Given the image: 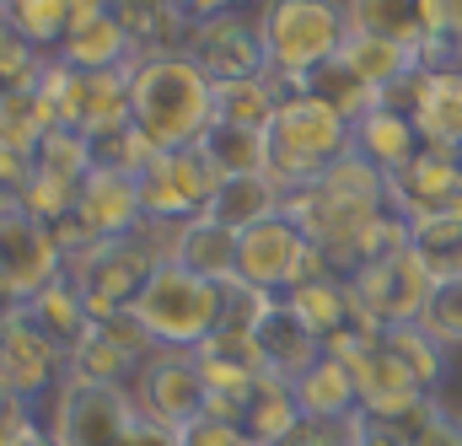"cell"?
<instances>
[{
	"label": "cell",
	"mask_w": 462,
	"mask_h": 446,
	"mask_svg": "<svg viewBox=\"0 0 462 446\" xmlns=\"http://www.w3.org/2000/svg\"><path fill=\"white\" fill-rule=\"evenodd\" d=\"M129 124L151 151H189L216 124V81L189 54L129 60Z\"/></svg>",
	"instance_id": "obj_1"
},
{
	"label": "cell",
	"mask_w": 462,
	"mask_h": 446,
	"mask_svg": "<svg viewBox=\"0 0 462 446\" xmlns=\"http://www.w3.org/2000/svg\"><path fill=\"white\" fill-rule=\"evenodd\" d=\"M253 27L263 43V65L280 70L296 92H312V76L345 49L349 11L345 0H263Z\"/></svg>",
	"instance_id": "obj_2"
},
{
	"label": "cell",
	"mask_w": 462,
	"mask_h": 446,
	"mask_svg": "<svg viewBox=\"0 0 462 446\" xmlns=\"http://www.w3.org/2000/svg\"><path fill=\"white\" fill-rule=\"evenodd\" d=\"M269 140V178L291 194L312 189L328 178V167L349 156V118L334 103H323L318 92H301V98H285L274 124L263 129Z\"/></svg>",
	"instance_id": "obj_3"
},
{
	"label": "cell",
	"mask_w": 462,
	"mask_h": 446,
	"mask_svg": "<svg viewBox=\"0 0 462 446\" xmlns=\"http://www.w3.org/2000/svg\"><path fill=\"white\" fill-rule=\"evenodd\" d=\"M221 307H226V285L189 274L183 264L162 258L140 296H134V318L145 323V334L156 339V349H205L221 329Z\"/></svg>",
	"instance_id": "obj_4"
},
{
	"label": "cell",
	"mask_w": 462,
	"mask_h": 446,
	"mask_svg": "<svg viewBox=\"0 0 462 446\" xmlns=\"http://www.w3.org/2000/svg\"><path fill=\"white\" fill-rule=\"evenodd\" d=\"M140 414L145 409L129 398V387L65 371V382L49 398V436L60 446H129Z\"/></svg>",
	"instance_id": "obj_5"
},
{
	"label": "cell",
	"mask_w": 462,
	"mask_h": 446,
	"mask_svg": "<svg viewBox=\"0 0 462 446\" xmlns=\"http://www.w3.org/2000/svg\"><path fill=\"white\" fill-rule=\"evenodd\" d=\"M430 291H436V274H430V264L414 253V242H403V247H393V253L360 264L355 280H349V302H355V312H360L371 329L420 323Z\"/></svg>",
	"instance_id": "obj_6"
},
{
	"label": "cell",
	"mask_w": 462,
	"mask_h": 446,
	"mask_svg": "<svg viewBox=\"0 0 462 446\" xmlns=\"http://www.w3.org/2000/svg\"><path fill=\"white\" fill-rule=\"evenodd\" d=\"M328 258L312 247V237L296 226V216H269V221L247 226L236 237V280L258 285V291H296L301 280H323Z\"/></svg>",
	"instance_id": "obj_7"
},
{
	"label": "cell",
	"mask_w": 462,
	"mask_h": 446,
	"mask_svg": "<svg viewBox=\"0 0 462 446\" xmlns=\"http://www.w3.org/2000/svg\"><path fill=\"white\" fill-rule=\"evenodd\" d=\"M162 258L151 253V247H140V237H114V242H87L76 258H70V285H76V296L87 302V312H92V323L97 318H108V312H124V307H134V296H140V285H145V274L156 269Z\"/></svg>",
	"instance_id": "obj_8"
},
{
	"label": "cell",
	"mask_w": 462,
	"mask_h": 446,
	"mask_svg": "<svg viewBox=\"0 0 462 446\" xmlns=\"http://www.w3.org/2000/svg\"><path fill=\"white\" fill-rule=\"evenodd\" d=\"M65 371H70V355L43 334L22 307H11L0 318V387L16 404L54 398V387L65 382Z\"/></svg>",
	"instance_id": "obj_9"
},
{
	"label": "cell",
	"mask_w": 462,
	"mask_h": 446,
	"mask_svg": "<svg viewBox=\"0 0 462 446\" xmlns=\"http://www.w3.org/2000/svg\"><path fill=\"white\" fill-rule=\"evenodd\" d=\"M210 194H216V167L199 156V145L156 151L140 167V210H145V221H167V226L194 221V216H205Z\"/></svg>",
	"instance_id": "obj_10"
},
{
	"label": "cell",
	"mask_w": 462,
	"mask_h": 446,
	"mask_svg": "<svg viewBox=\"0 0 462 446\" xmlns=\"http://www.w3.org/2000/svg\"><path fill=\"white\" fill-rule=\"evenodd\" d=\"M65 274V253H60V237L38 216L27 210H5L0 216V280L11 291V302H32L43 285H54Z\"/></svg>",
	"instance_id": "obj_11"
},
{
	"label": "cell",
	"mask_w": 462,
	"mask_h": 446,
	"mask_svg": "<svg viewBox=\"0 0 462 446\" xmlns=\"http://www.w3.org/2000/svg\"><path fill=\"white\" fill-rule=\"evenodd\" d=\"M151 420L162 425H178L189 431L194 420L210 414V387L199 376V360L194 349H156L145 366H140V398H134Z\"/></svg>",
	"instance_id": "obj_12"
},
{
	"label": "cell",
	"mask_w": 462,
	"mask_h": 446,
	"mask_svg": "<svg viewBox=\"0 0 462 446\" xmlns=\"http://www.w3.org/2000/svg\"><path fill=\"white\" fill-rule=\"evenodd\" d=\"M183 54H189L210 81L263 76V43H258V27L242 22L236 11L194 16V22H189V43H183Z\"/></svg>",
	"instance_id": "obj_13"
},
{
	"label": "cell",
	"mask_w": 462,
	"mask_h": 446,
	"mask_svg": "<svg viewBox=\"0 0 462 446\" xmlns=\"http://www.w3.org/2000/svg\"><path fill=\"white\" fill-rule=\"evenodd\" d=\"M253 349H258V371L263 376L296 382L328 355V339L318 334L285 296H269V307H263V318L253 329Z\"/></svg>",
	"instance_id": "obj_14"
},
{
	"label": "cell",
	"mask_w": 462,
	"mask_h": 446,
	"mask_svg": "<svg viewBox=\"0 0 462 446\" xmlns=\"http://www.w3.org/2000/svg\"><path fill=\"white\" fill-rule=\"evenodd\" d=\"M76 221L92 242H114V237H134L145 226L140 210V172L124 167H92L76 200Z\"/></svg>",
	"instance_id": "obj_15"
},
{
	"label": "cell",
	"mask_w": 462,
	"mask_h": 446,
	"mask_svg": "<svg viewBox=\"0 0 462 446\" xmlns=\"http://www.w3.org/2000/svg\"><path fill=\"white\" fill-rule=\"evenodd\" d=\"M420 151H425V135H420L414 113H398V108H387V103H371V108L349 124V156H360V162L376 167L382 178L403 172Z\"/></svg>",
	"instance_id": "obj_16"
},
{
	"label": "cell",
	"mask_w": 462,
	"mask_h": 446,
	"mask_svg": "<svg viewBox=\"0 0 462 446\" xmlns=\"http://www.w3.org/2000/svg\"><path fill=\"white\" fill-rule=\"evenodd\" d=\"M114 22L124 27L134 60H151V54H183L194 16L178 0H114Z\"/></svg>",
	"instance_id": "obj_17"
},
{
	"label": "cell",
	"mask_w": 462,
	"mask_h": 446,
	"mask_svg": "<svg viewBox=\"0 0 462 446\" xmlns=\"http://www.w3.org/2000/svg\"><path fill=\"white\" fill-rule=\"evenodd\" d=\"M409 113H414V124H420L425 145H441V151H462V76L452 70V65L420 70Z\"/></svg>",
	"instance_id": "obj_18"
},
{
	"label": "cell",
	"mask_w": 462,
	"mask_h": 446,
	"mask_svg": "<svg viewBox=\"0 0 462 446\" xmlns=\"http://www.w3.org/2000/svg\"><path fill=\"white\" fill-rule=\"evenodd\" d=\"M167 258L183 264V269L199 274V280L226 285V280H236V231L221 226V221H210V216L178 221L172 226V247H167Z\"/></svg>",
	"instance_id": "obj_19"
},
{
	"label": "cell",
	"mask_w": 462,
	"mask_h": 446,
	"mask_svg": "<svg viewBox=\"0 0 462 446\" xmlns=\"http://www.w3.org/2000/svg\"><path fill=\"white\" fill-rule=\"evenodd\" d=\"M280 210H285V189H280L269 172H231V178H216V194H210V205H205V216L231 226L236 237H242L247 226L280 216Z\"/></svg>",
	"instance_id": "obj_20"
},
{
	"label": "cell",
	"mask_w": 462,
	"mask_h": 446,
	"mask_svg": "<svg viewBox=\"0 0 462 446\" xmlns=\"http://www.w3.org/2000/svg\"><path fill=\"white\" fill-rule=\"evenodd\" d=\"M301 420H307V414H301V404H296V387H291V382H280V376H258V382H253V393H247V398H242V409H236V425H242L247 436L274 441V446L291 441Z\"/></svg>",
	"instance_id": "obj_21"
},
{
	"label": "cell",
	"mask_w": 462,
	"mask_h": 446,
	"mask_svg": "<svg viewBox=\"0 0 462 446\" xmlns=\"http://www.w3.org/2000/svg\"><path fill=\"white\" fill-rule=\"evenodd\" d=\"M296 387V404H301V414L307 420H345L360 409V387H355V371H349L345 355H323L307 376H296L291 382Z\"/></svg>",
	"instance_id": "obj_22"
},
{
	"label": "cell",
	"mask_w": 462,
	"mask_h": 446,
	"mask_svg": "<svg viewBox=\"0 0 462 446\" xmlns=\"http://www.w3.org/2000/svg\"><path fill=\"white\" fill-rule=\"evenodd\" d=\"M54 60H65L70 70H124L134 60V49H129L124 27L114 22V11H103L92 22H76L65 33V43L54 49Z\"/></svg>",
	"instance_id": "obj_23"
},
{
	"label": "cell",
	"mask_w": 462,
	"mask_h": 446,
	"mask_svg": "<svg viewBox=\"0 0 462 446\" xmlns=\"http://www.w3.org/2000/svg\"><path fill=\"white\" fill-rule=\"evenodd\" d=\"M349 11V33H376V38H393L414 54H425V16H420V0H345Z\"/></svg>",
	"instance_id": "obj_24"
},
{
	"label": "cell",
	"mask_w": 462,
	"mask_h": 446,
	"mask_svg": "<svg viewBox=\"0 0 462 446\" xmlns=\"http://www.w3.org/2000/svg\"><path fill=\"white\" fill-rule=\"evenodd\" d=\"M199 156L216 167V178L231 172H269V140L263 129H247V124H210L205 140H199Z\"/></svg>",
	"instance_id": "obj_25"
},
{
	"label": "cell",
	"mask_w": 462,
	"mask_h": 446,
	"mask_svg": "<svg viewBox=\"0 0 462 446\" xmlns=\"http://www.w3.org/2000/svg\"><path fill=\"white\" fill-rule=\"evenodd\" d=\"M409 242H414V253L430 264L436 280L462 274V205L441 210V216H420V221H409Z\"/></svg>",
	"instance_id": "obj_26"
},
{
	"label": "cell",
	"mask_w": 462,
	"mask_h": 446,
	"mask_svg": "<svg viewBox=\"0 0 462 446\" xmlns=\"http://www.w3.org/2000/svg\"><path fill=\"white\" fill-rule=\"evenodd\" d=\"M376 344L430 393L436 387V376H441V360H447V349L436 344V339L425 334L420 323H387V329H376Z\"/></svg>",
	"instance_id": "obj_27"
},
{
	"label": "cell",
	"mask_w": 462,
	"mask_h": 446,
	"mask_svg": "<svg viewBox=\"0 0 462 446\" xmlns=\"http://www.w3.org/2000/svg\"><path fill=\"white\" fill-rule=\"evenodd\" d=\"M285 302H291V307L318 329V334L328 339V344L345 334V318L355 312L349 285H339V280H301L296 291H285Z\"/></svg>",
	"instance_id": "obj_28"
},
{
	"label": "cell",
	"mask_w": 462,
	"mask_h": 446,
	"mask_svg": "<svg viewBox=\"0 0 462 446\" xmlns=\"http://www.w3.org/2000/svg\"><path fill=\"white\" fill-rule=\"evenodd\" d=\"M5 16L22 27V38L43 54V49H60L65 33H70V0H5Z\"/></svg>",
	"instance_id": "obj_29"
},
{
	"label": "cell",
	"mask_w": 462,
	"mask_h": 446,
	"mask_svg": "<svg viewBox=\"0 0 462 446\" xmlns=\"http://www.w3.org/2000/svg\"><path fill=\"white\" fill-rule=\"evenodd\" d=\"M420 329L436 339L441 349H462V274L436 280V291H430V302H425Z\"/></svg>",
	"instance_id": "obj_30"
},
{
	"label": "cell",
	"mask_w": 462,
	"mask_h": 446,
	"mask_svg": "<svg viewBox=\"0 0 462 446\" xmlns=\"http://www.w3.org/2000/svg\"><path fill=\"white\" fill-rule=\"evenodd\" d=\"M425 38L447 54H462V0H420Z\"/></svg>",
	"instance_id": "obj_31"
},
{
	"label": "cell",
	"mask_w": 462,
	"mask_h": 446,
	"mask_svg": "<svg viewBox=\"0 0 462 446\" xmlns=\"http://www.w3.org/2000/svg\"><path fill=\"white\" fill-rule=\"evenodd\" d=\"M409 446H462V420H452V414L436 409V414L420 425V436H414Z\"/></svg>",
	"instance_id": "obj_32"
},
{
	"label": "cell",
	"mask_w": 462,
	"mask_h": 446,
	"mask_svg": "<svg viewBox=\"0 0 462 446\" xmlns=\"http://www.w3.org/2000/svg\"><path fill=\"white\" fill-rule=\"evenodd\" d=\"M355 446H409V441H403L398 431H387V425H376V420L365 414V431H360V441H355Z\"/></svg>",
	"instance_id": "obj_33"
},
{
	"label": "cell",
	"mask_w": 462,
	"mask_h": 446,
	"mask_svg": "<svg viewBox=\"0 0 462 446\" xmlns=\"http://www.w3.org/2000/svg\"><path fill=\"white\" fill-rule=\"evenodd\" d=\"M247 0H199V16H216V11H242Z\"/></svg>",
	"instance_id": "obj_34"
},
{
	"label": "cell",
	"mask_w": 462,
	"mask_h": 446,
	"mask_svg": "<svg viewBox=\"0 0 462 446\" xmlns=\"http://www.w3.org/2000/svg\"><path fill=\"white\" fill-rule=\"evenodd\" d=\"M16 446H60V441H54L49 431H27V436H22V441H16Z\"/></svg>",
	"instance_id": "obj_35"
},
{
	"label": "cell",
	"mask_w": 462,
	"mask_h": 446,
	"mask_svg": "<svg viewBox=\"0 0 462 446\" xmlns=\"http://www.w3.org/2000/svg\"><path fill=\"white\" fill-rule=\"evenodd\" d=\"M242 446H274V441H258V436H247V441H242Z\"/></svg>",
	"instance_id": "obj_36"
},
{
	"label": "cell",
	"mask_w": 462,
	"mask_h": 446,
	"mask_svg": "<svg viewBox=\"0 0 462 446\" xmlns=\"http://www.w3.org/2000/svg\"><path fill=\"white\" fill-rule=\"evenodd\" d=\"M452 70H457V76H462V54H452Z\"/></svg>",
	"instance_id": "obj_37"
}]
</instances>
